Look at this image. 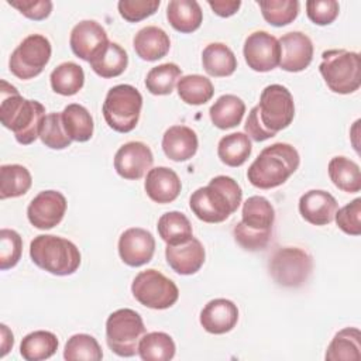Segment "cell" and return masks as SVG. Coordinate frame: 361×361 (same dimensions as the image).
<instances>
[{
  "label": "cell",
  "instance_id": "44",
  "mask_svg": "<svg viewBox=\"0 0 361 361\" xmlns=\"http://www.w3.org/2000/svg\"><path fill=\"white\" fill-rule=\"evenodd\" d=\"M334 220L341 231L348 235L361 234V199L357 197L341 209H337Z\"/></svg>",
  "mask_w": 361,
  "mask_h": 361
},
{
  "label": "cell",
  "instance_id": "46",
  "mask_svg": "<svg viewBox=\"0 0 361 361\" xmlns=\"http://www.w3.org/2000/svg\"><path fill=\"white\" fill-rule=\"evenodd\" d=\"M340 11L336 0H309L306 1V14L309 20L317 25L331 24Z\"/></svg>",
  "mask_w": 361,
  "mask_h": 361
},
{
  "label": "cell",
  "instance_id": "8",
  "mask_svg": "<svg viewBox=\"0 0 361 361\" xmlns=\"http://www.w3.org/2000/svg\"><path fill=\"white\" fill-rule=\"evenodd\" d=\"M144 334L145 326L142 317L133 309H118L106 320L107 345L118 357L135 355Z\"/></svg>",
  "mask_w": 361,
  "mask_h": 361
},
{
  "label": "cell",
  "instance_id": "3",
  "mask_svg": "<svg viewBox=\"0 0 361 361\" xmlns=\"http://www.w3.org/2000/svg\"><path fill=\"white\" fill-rule=\"evenodd\" d=\"M298 149L288 142L265 147L247 171L250 183L258 189H272L285 183L299 168Z\"/></svg>",
  "mask_w": 361,
  "mask_h": 361
},
{
  "label": "cell",
  "instance_id": "27",
  "mask_svg": "<svg viewBox=\"0 0 361 361\" xmlns=\"http://www.w3.org/2000/svg\"><path fill=\"white\" fill-rule=\"evenodd\" d=\"M202 65L207 75L214 78H226L237 69L234 52L223 42H212L202 52Z\"/></svg>",
  "mask_w": 361,
  "mask_h": 361
},
{
  "label": "cell",
  "instance_id": "32",
  "mask_svg": "<svg viewBox=\"0 0 361 361\" xmlns=\"http://www.w3.org/2000/svg\"><path fill=\"white\" fill-rule=\"evenodd\" d=\"M62 123L72 141L86 142L93 135V118L86 107L78 103L68 104L62 111Z\"/></svg>",
  "mask_w": 361,
  "mask_h": 361
},
{
  "label": "cell",
  "instance_id": "42",
  "mask_svg": "<svg viewBox=\"0 0 361 361\" xmlns=\"http://www.w3.org/2000/svg\"><path fill=\"white\" fill-rule=\"evenodd\" d=\"M39 138L51 149H63L71 145L72 140L65 131L62 113H49L44 117L39 127Z\"/></svg>",
  "mask_w": 361,
  "mask_h": 361
},
{
  "label": "cell",
  "instance_id": "36",
  "mask_svg": "<svg viewBox=\"0 0 361 361\" xmlns=\"http://www.w3.org/2000/svg\"><path fill=\"white\" fill-rule=\"evenodd\" d=\"M32 178L30 171L18 164L1 165L0 168V199L18 197L28 192Z\"/></svg>",
  "mask_w": 361,
  "mask_h": 361
},
{
  "label": "cell",
  "instance_id": "29",
  "mask_svg": "<svg viewBox=\"0 0 361 361\" xmlns=\"http://www.w3.org/2000/svg\"><path fill=\"white\" fill-rule=\"evenodd\" d=\"M89 63L96 75L110 79L120 76L126 71L128 55L117 42H109Z\"/></svg>",
  "mask_w": 361,
  "mask_h": 361
},
{
  "label": "cell",
  "instance_id": "45",
  "mask_svg": "<svg viewBox=\"0 0 361 361\" xmlns=\"http://www.w3.org/2000/svg\"><path fill=\"white\" fill-rule=\"evenodd\" d=\"M159 4V0H120L117 3V8L126 21L137 23L152 16L158 10Z\"/></svg>",
  "mask_w": 361,
  "mask_h": 361
},
{
  "label": "cell",
  "instance_id": "20",
  "mask_svg": "<svg viewBox=\"0 0 361 361\" xmlns=\"http://www.w3.org/2000/svg\"><path fill=\"white\" fill-rule=\"evenodd\" d=\"M200 324L210 334H226L238 322V307L234 302L217 298L204 305L200 312Z\"/></svg>",
  "mask_w": 361,
  "mask_h": 361
},
{
  "label": "cell",
  "instance_id": "10",
  "mask_svg": "<svg viewBox=\"0 0 361 361\" xmlns=\"http://www.w3.org/2000/svg\"><path fill=\"white\" fill-rule=\"evenodd\" d=\"M131 292L135 300L142 306L164 310L173 306L179 298L176 283L157 269L141 271L131 283Z\"/></svg>",
  "mask_w": 361,
  "mask_h": 361
},
{
  "label": "cell",
  "instance_id": "24",
  "mask_svg": "<svg viewBox=\"0 0 361 361\" xmlns=\"http://www.w3.org/2000/svg\"><path fill=\"white\" fill-rule=\"evenodd\" d=\"M135 54L148 62L164 58L171 48L169 35L157 25H147L141 28L133 39Z\"/></svg>",
  "mask_w": 361,
  "mask_h": 361
},
{
  "label": "cell",
  "instance_id": "23",
  "mask_svg": "<svg viewBox=\"0 0 361 361\" xmlns=\"http://www.w3.org/2000/svg\"><path fill=\"white\" fill-rule=\"evenodd\" d=\"M199 147V140L196 133L188 126H172L162 137L164 154L175 161L183 162L190 159Z\"/></svg>",
  "mask_w": 361,
  "mask_h": 361
},
{
  "label": "cell",
  "instance_id": "34",
  "mask_svg": "<svg viewBox=\"0 0 361 361\" xmlns=\"http://www.w3.org/2000/svg\"><path fill=\"white\" fill-rule=\"evenodd\" d=\"M251 140L245 133H231L220 138L217 144V155L227 166H241L251 155Z\"/></svg>",
  "mask_w": 361,
  "mask_h": 361
},
{
  "label": "cell",
  "instance_id": "16",
  "mask_svg": "<svg viewBox=\"0 0 361 361\" xmlns=\"http://www.w3.org/2000/svg\"><path fill=\"white\" fill-rule=\"evenodd\" d=\"M155 252L154 235L141 227H131L121 233L118 238V255L128 267L148 264Z\"/></svg>",
  "mask_w": 361,
  "mask_h": 361
},
{
  "label": "cell",
  "instance_id": "41",
  "mask_svg": "<svg viewBox=\"0 0 361 361\" xmlns=\"http://www.w3.org/2000/svg\"><path fill=\"white\" fill-rule=\"evenodd\" d=\"M258 6L265 21L275 27L290 24L299 14L298 0H261Z\"/></svg>",
  "mask_w": 361,
  "mask_h": 361
},
{
  "label": "cell",
  "instance_id": "37",
  "mask_svg": "<svg viewBox=\"0 0 361 361\" xmlns=\"http://www.w3.org/2000/svg\"><path fill=\"white\" fill-rule=\"evenodd\" d=\"M175 341L164 331L147 333L138 344V355L144 361H169L175 357Z\"/></svg>",
  "mask_w": 361,
  "mask_h": 361
},
{
  "label": "cell",
  "instance_id": "12",
  "mask_svg": "<svg viewBox=\"0 0 361 361\" xmlns=\"http://www.w3.org/2000/svg\"><path fill=\"white\" fill-rule=\"evenodd\" d=\"M51 42L42 34L25 37L11 52L8 59L10 72L18 79L27 80L38 76L51 59Z\"/></svg>",
  "mask_w": 361,
  "mask_h": 361
},
{
  "label": "cell",
  "instance_id": "28",
  "mask_svg": "<svg viewBox=\"0 0 361 361\" xmlns=\"http://www.w3.org/2000/svg\"><path fill=\"white\" fill-rule=\"evenodd\" d=\"M245 113L244 102L235 94L220 96L209 110L210 120L214 127L228 130L238 126Z\"/></svg>",
  "mask_w": 361,
  "mask_h": 361
},
{
  "label": "cell",
  "instance_id": "11",
  "mask_svg": "<svg viewBox=\"0 0 361 361\" xmlns=\"http://www.w3.org/2000/svg\"><path fill=\"white\" fill-rule=\"evenodd\" d=\"M268 267L278 285L299 288L307 281L313 269V259L299 247H281L271 255Z\"/></svg>",
  "mask_w": 361,
  "mask_h": 361
},
{
  "label": "cell",
  "instance_id": "6",
  "mask_svg": "<svg viewBox=\"0 0 361 361\" xmlns=\"http://www.w3.org/2000/svg\"><path fill=\"white\" fill-rule=\"evenodd\" d=\"M327 87L338 94H350L361 86V58L347 49H327L319 65Z\"/></svg>",
  "mask_w": 361,
  "mask_h": 361
},
{
  "label": "cell",
  "instance_id": "49",
  "mask_svg": "<svg viewBox=\"0 0 361 361\" xmlns=\"http://www.w3.org/2000/svg\"><path fill=\"white\" fill-rule=\"evenodd\" d=\"M207 4L220 17H230L241 7L240 0H209Z\"/></svg>",
  "mask_w": 361,
  "mask_h": 361
},
{
  "label": "cell",
  "instance_id": "33",
  "mask_svg": "<svg viewBox=\"0 0 361 361\" xmlns=\"http://www.w3.org/2000/svg\"><path fill=\"white\" fill-rule=\"evenodd\" d=\"M159 237L166 245H178L189 241L193 237V230L189 219L182 212H168L162 214L157 224Z\"/></svg>",
  "mask_w": 361,
  "mask_h": 361
},
{
  "label": "cell",
  "instance_id": "14",
  "mask_svg": "<svg viewBox=\"0 0 361 361\" xmlns=\"http://www.w3.org/2000/svg\"><path fill=\"white\" fill-rule=\"evenodd\" d=\"M66 199L58 190L39 192L27 207L28 221L39 230H49L58 226L66 212Z\"/></svg>",
  "mask_w": 361,
  "mask_h": 361
},
{
  "label": "cell",
  "instance_id": "35",
  "mask_svg": "<svg viewBox=\"0 0 361 361\" xmlns=\"http://www.w3.org/2000/svg\"><path fill=\"white\" fill-rule=\"evenodd\" d=\"M51 87L62 96L76 94L85 83V72L75 62H62L49 75Z\"/></svg>",
  "mask_w": 361,
  "mask_h": 361
},
{
  "label": "cell",
  "instance_id": "39",
  "mask_svg": "<svg viewBox=\"0 0 361 361\" xmlns=\"http://www.w3.org/2000/svg\"><path fill=\"white\" fill-rule=\"evenodd\" d=\"M182 75L180 68L173 62L161 63L154 66L145 78V87L155 96L171 94Z\"/></svg>",
  "mask_w": 361,
  "mask_h": 361
},
{
  "label": "cell",
  "instance_id": "48",
  "mask_svg": "<svg viewBox=\"0 0 361 361\" xmlns=\"http://www.w3.org/2000/svg\"><path fill=\"white\" fill-rule=\"evenodd\" d=\"M244 130L247 133V135L257 141V142H261V141H265L268 138H272L271 134H268L264 127L261 126L259 120H258V114H257V107H252L248 117H247V121L244 124Z\"/></svg>",
  "mask_w": 361,
  "mask_h": 361
},
{
  "label": "cell",
  "instance_id": "43",
  "mask_svg": "<svg viewBox=\"0 0 361 361\" xmlns=\"http://www.w3.org/2000/svg\"><path fill=\"white\" fill-rule=\"evenodd\" d=\"M21 235L11 228L0 230V269L6 271L16 267L21 258Z\"/></svg>",
  "mask_w": 361,
  "mask_h": 361
},
{
  "label": "cell",
  "instance_id": "50",
  "mask_svg": "<svg viewBox=\"0 0 361 361\" xmlns=\"http://www.w3.org/2000/svg\"><path fill=\"white\" fill-rule=\"evenodd\" d=\"M0 331H1V343H0V347H1V353H0V357H4L10 348H13V344H14V337H13V333L11 330L6 326V324H0Z\"/></svg>",
  "mask_w": 361,
  "mask_h": 361
},
{
  "label": "cell",
  "instance_id": "38",
  "mask_svg": "<svg viewBox=\"0 0 361 361\" xmlns=\"http://www.w3.org/2000/svg\"><path fill=\"white\" fill-rule=\"evenodd\" d=\"M178 94L186 104L199 106L207 103L213 94L214 87L209 78L203 75H185L176 83Z\"/></svg>",
  "mask_w": 361,
  "mask_h": 361
},
{
  "label": "cell",
  "instance_id": "17",
  "mask_svg": "<svg viewBox=\"0 0 361 361\" xmlns=\"http://www.w3.org/2000/svg\"><path fill=\"white\" fill-rule=\"evenodd\" d=\"M109 42L106 30L94 20L79 21L72 28L69 37L72 52L87 62H90Z\"/></svg>",
  "mask_w": 361,
  "mask_h": 361
},
{
  "label": "cell",
  "instance_id": "9",
  "mask_svg": "<svg viewBox=\"0 0 361 361\" xmlns=\"http://www.w3.org/2000/svg\"><path fill=\"white\" fill-rule=\"evenodd\" d=\"M257 114L264 130L275 137L278 131L286 128L295 117V103L292 93L282 85H268L259 96Z\"/></svg>",
  "mask_w": 361,
  "mask_h": 361
},
{
  "label": "cell",
  "instance_id": "25",
  "mask_svg": "<svg viewBox=\"0 0 361 361\" xmlns=\"http://www.w3.org/2000/svg\"><path fill=\"white\" fill-rule=\"evenodd\" d=\"M169 24L179 32L196 31L203 21V11L196 0H171L166 7Z\"/></svg>",
  "mask_w": 361,
  "mask_h": 361
},
{
  "label": "cell",
  "instance_id": "30",
  "mask_svg": "<svg viewBox=\"0 0 361 361\" xmlns=\"http://www.w3.org/2000/svg\"><path fill=\"white\" fill-rule=\"evenodd\" d=\"M58 337L48 330H35L24 336L20 344V354L27 361L51 358L58 350Z\"/></svg>",
  "mask_w": 361,
  "mask_h": 361
},
{
  "label": "cell",
  "instance_id": "2",
  "mask_svg": "<svg viewBox=\"0 0 361 361\" xmlns=\"http://www.w3.org/2000/svg\"><path fill=\"white\" fill-rule=\"evenodd\" d=\"M243 199L240 185L230 176L219 175L207 186L196 189L189 199L193 214L204 223H221L233 214Z\"/></svg>",
  "mask_w": 361,
  "mask_h": 361
},
{
  "label": "cell",
  "instance_id": "31",
  "mask_svg": "<svg viewBox=\"0 0 361 361\" xmlns=\"http://www.w3.org/2000/svg\"><path fill=\"white\" fill-rule=\"evenodd\" d=\"M329 176L333 185L347 193L361 190V172L357 162L347 157H334L329 162Z\"/></svg>",
  "mask_w": 361,
  "mask_h": 361
},
{
  "label": "cell",
  "instance_id": "4",
  "mask_svg": "<svg viewBox=\"0 0 361 361\" xmlns=\"http://www.w3.org/2000/svg\"><path fill=\"white\" fill-rule=\"evenodd\" d=\"M241 221L234 226L233 234L238 245L247 251L264 250L272 234L275 210L264 196H251L243 203Z\"/></svg>",
  "mask_w": 361,
  "mask_h": 361
},
{
  "label": "cell",
  "instance_id": "15",
  "mask_svg": "<svg viewBox=\"0 0 361 361\" xmlns=\"http://www.w3.org/2000/svg\"><path fill=\"white\" fill-rule=\"evenodd\" d=\"M154 155L151 148L141 141H130L123 144L114 155L116 172L128 180H137L151 169Z\"/></svg>",
  "mask_w": 361,
  "mask_h": 361
},
{
  "label": "cell",
  "instance_id": "47",
  "mask_svg": "<svg viewBox=\"0 0 361 361\" xmlns=\"http://www.w3.org/2000/svg\"><path fill=\"white\" fill-rule=\"evenodd\" d=\"M11 7L17 8L30 20H45L52 11V1L49 0H8Z\"/></svg>",
  "mask_w": 361,
  "mask_h": 361
},
{
  "label": "cell",
  "instance_id": "5",
  "mask_svg": "<svg viewBox=\"0 0 361 361\" xmlns=\"http://www.w3.org/2000/svg\"><path fill=\"white\" fill-rule=\"evenodd\" d=\"M30 257L38 268L56 276L72 275L80 265L79 248L71 240L54 234L34 237Z\"/></svg>",
  "mask_w": 361,
  "mask_h": 361
},
{
  "label": "cell",
  "instance_id": "19",
  "mask_svg": "<svg viewBox=\"0 0 361 361\" xmlns=\"http://www.w3.org/2000/svg\"><path fill=\"white\" fill-rule=\"evenodd\" d=\"M338 203L333 195L322 189H312L299 199L300 216L313 226H327L334 220Z\"/></svg>",
  "mask_w": 361,
  "mask_h": 361
},
{
  "label": "cell",
  "instance_id": "40",
  "mask_svg": "<svg viewBox=\"0 0 361 361\" xmlns=\"http://www.w3.org/2000/svg\"><path fill=\"white\" fill-rule=\"evenodd\" d=\"M63 358L66 361H100L103 358V351L93 336L79 333L68 338Z\"/></svg>",
  "mask_w": 361,
  "mask_h": 361
},
{
  "label": "cell",
  "instance_id": "18",
  "mask_svg": "<svg viewBox=\"0 0 361 361\" xmlns=\"http://www.w3.org/2000/svg\"><path fill=\"white\" fill-rule=\"evenodd\" d=\"M278 42L281 49V69L286 72H300L310 65L313 59V44L306 34L300 31L286 32Z\"/></svg>",
  "mask_w": 361,
  "mask_h": 361
},
{
  "label": "cell",
  "instance_id": "1",
  "mask_svg": "<svg viewBox=\"0 0 361 361\" xmlns=\"http://www.w3.org/2000/svg\"><path fill=\"white\" fill-rule=\"evenodd\" d=\"M0 120L1 124L11 130L17 142L23 145L32 144L39 137V127L44 120L45 107L38 100L24 99L18 90L1 80Z\"/></svg>",
  "mask_w": 361,
  "mask_h": 361
},
{
  "label": "cell",
  "instance_id": "7",
  "mask_svg": "<svg viewBox=\"0 0 361 361\" xmlns=\"http://www.w3.org/2000/svg\"><path fill=\"white\" fill-rule=\"evenodd\" d=\"M142 109V96L131 85L113 86L103 102V117L117 133H130L135 128Z\"/></svg>",
  "mask_w": 361,
  "mask_h": 361
},
{
  "label": "cell",
  "instance_id": "26",
  "mask_svg": "<svg viewBox=\"0 0 361 361\" xmlns=\"http://www.w3.org/2000/svg\"><path fill=\"white\" fill-rule=\"evenodd\" d=\"M324 358L329 361H360L361 331L357 327H345L337 331L327 347Z\"/></svg>",
  "mask_w": 361,
  "mask_h": 361
},
{
  "label": "cell",
  "instance_id": "21",
  "mask_svg": "<svg viewBox=\"0 0 361 361\" xmlns=\"http://www.w3.org/2000/svg\"><path fill=\"white\" fill-rule=\"evenodd\" d=\"M165 257L168 265L179 275H193L204 264L206 252L203 244L192 237L189 241L178 245H166Z\"/></svg>",
  "mask_w": 361,
  "mask_h": 361
},
{
  "label": "cell",
  "instance_id": "22",
  "mask_svg": "<svg viewBox=\"0 0 361 361\" xmlns=\"http://www.w3.org/2000/svg\"><path fill=\"white\" fill-rule=\"evenodd\" d=\"M144 189L147 196L155 203H171L173 202L182 189L178 173L168 166H157L148 171Z\"/></svg>",
  "mask_w": 361,
  "mask_h": 361
},
{
  "label": "cell",
  "instance_id": "13",
  "mask_svg": "<svg viewBox=\"0 0 361 361\" xmlns=\"http://www.w3.org/2000/svg\"><path fill=\"white\" fill-rule=\"evenodd\" d=\"M243 54L248 68L255 72H269L279 65V42L267 31L251 32L244 41Z\"/></svg>",
  "mask_w": 361,
  "mask_h": 361
}]
</instances>
